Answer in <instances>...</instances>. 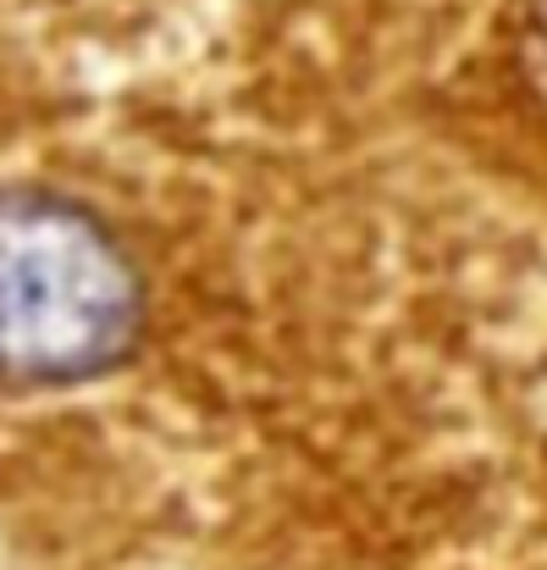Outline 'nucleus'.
Instances as JSON below:
<instances>
[{
  "label": "nucleus",
  "instance_id": "1",
  "mask_svg": "<svg viewBox=\"0 0 547 570\" xmlns=\"http://www.w3.org/2000/svg\"><path fill=\"white\" fill-rule=\"evenodd\" d=\"M0 399L50 570H547V255L381 0H0Z\"/></svg>",
  "mask_w": 547,
  "mask_h": 570
},
{
  "label": "nucleus",
  "instance_id": "2",
  "mask_svg": "<svg viewBox=\"0 0 547 570\" xmlns=\"http://www.w3.org/2000/svg\"><path fill=\"white\" fill-rule=\"evenodd\" d=\"M426 128L509 205H547V0H387Z\"/></svg>",
  "mask_w": 547,
  "mask_h": 570
}]
</instances>
